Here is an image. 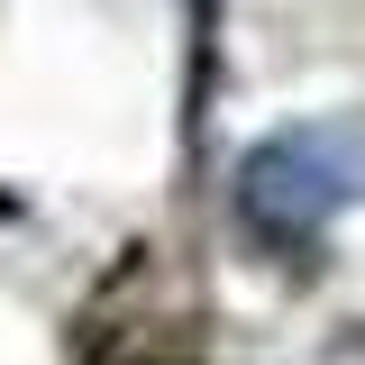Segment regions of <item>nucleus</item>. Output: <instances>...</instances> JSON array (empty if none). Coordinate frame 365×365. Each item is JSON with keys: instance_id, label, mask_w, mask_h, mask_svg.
I'll return each mask as SVG.
<instances>
[{"instance_id": "nucleus-1", "label": "nucleus", "mask_w": 365, "mask_h": 365, "mask_svg": "<svg viewBox=\"0 0 365 365\" xmlns=\"http://www.w3.org/2000/svg\"><path fill=\"white\" fill-rule=\"evenodd\" d=\"M347 201H365V128L356 119H311V128L265 137L237 165V220L265 247H302L338 220Z\"/></svg>"}]
</instances>
